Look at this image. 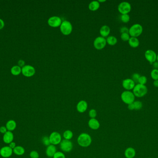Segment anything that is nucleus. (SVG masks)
Segmentation results:
<instances>
[{"instance_id":"obj_26","label":"nucleus","mask_w":158,"mask_h":158,"mask_svg":"<svg viewBox=\"0 0 158 158\" xmlns=\"http://www.w3.org/2000/svg\"><path fill=\"white\" fill-rule=\"evenodd\" d=\"M106 40L107 43L111 46H114L118 42V39L114 36H109Z\"/></svg>"},{"instance_id":"obj_25","label":"nucleus","mask_w":158,"mask_h":158,"mask_svg":"<svg viewBox=\"0 0 158 158\" xmlns=\"http://www.w3.org/2000/svg\"><path fill=\"white\" fill-rule=\"evenodd\" d=\"M11 73L14 76H18L21 73V68L18 65L12 66L11 69Z\"/></svg>"},{"instance_id":"obj_23","label":"nucleus","mask_w":158,"mask_h":158,"mask_svg":"<svg viewBox=\"0 0 158 158\" xmlns=\"http://www.w3.org/2000/svg\"><path fill=\"white\" fill-rule=\"evenodd\" d=\"M13 153L17 156H22L25 153V149L21 146H16L13 149Z\"/></svg>"},{"instance_id":"obj_33","label":"nucleus","mask_w":158,"mask_h":158,"mask_svg":"<svg viewBox=\"0 0 158 158\" xmlns=\"http://www.w3.org/2000/svg\"><path fill=\"white\" fill-rule=\"evenodd\" d=\"M88 115L91 118H95L97 115V112L95 109H91L89 111Z\"/></svg>"},{"instance_id":"obj_11","label":"nucleus","mask_w":158,"mask_h":158,"mask_svg":"<svg viewBox=\"0 0 158 158\" xmlns=\"http://www.w3.org/2000/svg\"><path fill=\"white\" fill-rule=\"evenodd\" d=\"M157 55L156 52L150 49L147 50L144 53L145 58L152 65L157 61Z\"/></svg>"},{"instance_id":"obj_44","label":"nucleus","mask_w":158,"mask_h":158,"mask_svg":"<svg viewBox=\"0 0 158 158\" xmlns=\"http://www.w3.org/2000/svg\"><path fill=\"white\" fill-rule=\"evenodd\" d=\"M152 65H153V67H154V69H158V62L156 61L154 62L153 64H152Z\"/></svg>"},{"instance_id":"obj_45","label":"nucleus","mask_w":158,"mask_h":158,"mask_svg":"<svg viewBox=\"0 0 158 158\" xmlns=\"http://www.w3.org/2000/svg\"><path fill=\"white\" fill-rule=\"evenodd\" d=\"M153 85L155 87H158V80H154V82H153Z\"/></svg>"},{"instance_id":"obj_27","label":"nucleus","mask_w":158,"mask_h":158,"mask_svg":"<svg viewBox=\"0 0 158 158\" xmlns=\"http://www.w3.org/2000/svg\"><path fill=\"white\" fill-rule=\"evenodd\" d=\"M63 136L65 140H70L73 137V133L70 130H67L63 133Z\"/></svg>"},{"instance_id":"obj_6","label":"nucleus","mask_w":158,"mask_h":158,"mask_svg":"<svg viewBox=\"0 0 158 158\" xmlns=\"http://www.w3.org/2000/svg\"><path fill=\"white\" fill-rule=\"evenodd\" d=\"M131 10V4L127 1H123L120 3L118 6V10L122 15L128 14Z\"/></svg>"},{"instance_id":"obj_14","label":"nucleus","mask_w":158,"mask_h":158,"mask_svg":"<svg viewBox=\"0 0 158 158\" xmlns=\"http://www.w3.org/2000/svg\"><path fill=\"white\" fill-rule=\"evenodd\" d=\"M122 85L126 90L130 91L133 90L136 85L135 82L131 79H126L123 80L122 82Z\"/></svg>"},{"instance_id":"obj_43","label":"nucleus","mask_w":158,"mask_h":158,"mask_svg":"<svg viewBox=\"0 0 158 158\" xmlns=\"http://www.w3.org/2000/svg\"><path fill=\"white\" fill-rule=\"evenodd\" d=\"M128 109L130 110H134V106L133 102L132 104L128 105Z\"/></svg>"},{"instance_id":"obj_35","label":"nucleus","mask_w":158,"mask_h":158,"mask_svg":"<svg viewBox=\"0 0 158 158\" xmlns=\"http://www.w3.org/2000/svg\"><path fill=\"white\" fill-rule=\"evenodd\" d=\"M29 156L30 158H39L40 155L37 151L35 150H33L30 152Z\"/></svg>"},{"instance_id":"obj_3","label":"nucleus","mask_w":158,"mask_h":158,"mask_svg":"<svg viewBox=\"0 0 158 158\" xmlns=\"http://www.w3.org/2000/svg\"><path fill=\"white\" fill-rule=\"evenodd\" d=\"M135 97L133 92L129 90H125L122 92L121 95V100L124 104L128 105L132 104L135 101Z\"/></svg>"},{"instance_id":"obj_4","label":"nucleus","mask_w":158,"mask_h":158,"mask_svg":"<svg viewBox=\"0 0 158 158\" xmlns=\"http://www.w3.org/2000/svg\"><path fill=\"white\" fill-rule=\"evenodd\" d=\"M142 32L143 27L138 23L134 24L129 29V34L133 37H138L142 34Z\"/></svg>"},{"instance_id":"obj_42","label":"nucleus","mask_w":158,"mask_h":158,"mask_svg":"<svg viewBox=\"0 0 158 158\" xmlns=\"http://www.w3.org/2000/svg\"><path fill=\"white\" fill-rule=\"evenodd\" d=\"M5 23L2 19H0V30L2 29L4 27Z\"/></svg>"},{"instance_id":"obj_10","label":"nucleus","mask_w":158,"mask_h":158,"mask_svg":"<svg viewBox=\"0 0 158 158\" xmlns=\"http://www.w3.org/2000/svg\"><path fill=\"white\" fill-rule=\"evenodd\" d=\"M35 69L33 66L30 65H25L21 68V73L26 77H31L35 74Z\"/></svg>"},{"instance_id":"obj_15","label":"nucleus","mask_w":158,"mask_h":158,"mask_svg":"<svg viewBox=\"0 0 158 158\" xmlns=\"http://www.w3.org/2000/svg\"><path fill=\"white\" fill-rule=\"evenodd\" d=\"M88 108L87 102L85 100H81L79 101L76 105V109L78 112L83 113L87 110Z\"/></svg>"},{"instance_id":"obj_18","label":"nucleus","mask_w":158,"mask_h":158,"mask_svg":"<svg viewBox=\"0 0 158 158\" xmlns=\"http://www.w3.org/2000/svg\"><path fill=\"white\" fill-rule=\"evenodd\" d=\"M57 148L55 145L51 144L47 147L46 149V155L49 158H53L55 152H57Z\"/></svg>"},{"instance_id":"obj_20","label":"nucleus","mask_w":158,"mask_h":158,"mask_svg":"<svg viewBox=\"0 0 158 158\" xmlns=\"http://www.w3.org/2000/svg\"><path fill=\"white\" fill-rule=\"evenodd\" d=\"M5 126L8 131L12 132L16 129L17 127V123L14 120H9L6 123Z\"/></svg>"},{"instance_id":"obj_24","label":"nucleus","mask_w":158,"mask_h":158,"mask_svg":"<svg viewBox=\"0 0 158 158\" xmlns=\"http://www.w3.org/2000/svg\"><path fill=\"white\" fill-rule=\"evenodd\" d=\"M100 3L98 1H93L89 4L88 8L92 11H95L99 8Z\"/></svg>"},{"instance_id":"obj_8","label":"nucleus","mask_w":158,"mask_h":158,"mask_svg":"<svg viewBox=\"0 0 158 158\" xmlns=\"http://www.w3.org/2000/svg\"><path fill=\"white\" fill-rule=\"evenodd\" d=\"M106 40L105 38L102 36L98 37L94 40V46L97 50H101L106 46Z\"/></svg>"},{"instance_id":"obj_7","label":"nucleus","mask_w":158,"mask_h":158,"mask_svg":"<svg viewBox=\"0 0 158 158\" xmlns=\"http://www.w3.org/2000/svg\"><path fill=\"white\" fill-rule=\"evenodd\" d=\"M60 148L62 151L66 152H70L72 150L73 144L70 140L64 139L60 144Z\"/></svg>"},{"instance_id":"obj_34","label":"nucleus","mask_w":158,"mask_h":158,"mask_svg":"<svg viewBox=\"0 0 158 158\" xmlns=\"http://www.w3.org/2000/svg\"><path fill=\"white\" fill-rule=\"evenodd\" d=\"M130 36L129 33H121V39L122 40L124 41H129L130 40Z\"/></svg>"},{"instance_id":"obj_38","label":"nucleus","mask_w":158,"mask_h":158,"mask_svg":"<svg viewBox=\"0 0 158 158\" xmlns=\"http://www.w3.org/2000/svg\"><path fill=\"white\" fill-rule=\"evenodd\" d=\"M120 31L121 33H129V29L126 26H122L120 29Z\"/></svg>"},{"instance_id":"obj_12","label":"nucleus","mask_w":158,"mask_h":158,"mask_svg":"<svg viewBox=\"0 0 158 158\" xmlns=\"http://www.w3.org/2000/svg\"><path fill=\"white\" fill-rule=\"evenodd\" d=\"M62 23V21L59 16H51L48 20V23L51 27H57L60 26Z\"/></svg>"},{"instance_id":"obj_21","label":"nucleus","mask_w":158,"mask_h":158,"mask_svg":"<svg viewBox=\"0 0 158 158\" xmlns=\"http://www.w3.org/2000/svg\"><path fill=\"white\" fill-rule=\"evenodd\" d=\"M111 32V29L107 25H104L102 26L99 30L101 35L103 37H106L109 35Z\"/></svg>"},{"instance_id":"obj_37","label":"nucleus","mask_w":158,"mask_h":158,"mask_svg":"<svg viewBox=\"0 0 158 158\" xmlns=\"http://www.w3.org/2000/svg\"><path fill=\"white\" fill-rule=\"evenodd\" d=\"M140 74L138 73H134L133 75H132V79L136 83V82L138 83V79L140 78Z\"/></svg>"},{"instance_id":"obj_16","label":"nucleus","mask_w":158,"mask_h":158,"mask_svg":"<svg viewBox=\"0 0 158 158\" xmlns=\"http://www.w3.org/2000/svg\"><path fill=\"white\" fill-rule=\"evenodd\" d=\"M14 135L12 132L8 131L3 136V141L6 144H9L14 141Z\"/></svg>"},{"instance_id":"obj_36","label":"nucleus","mask_w":158,"mask_h":158,"mask_svg":"<svg viewBox=\"0 0 158 158\" xmlns=\"http://www.w3.org/2000/svg\"><path fill=\"white\" fill-rule=\"evenodd\" d=\"M53 158H66L65 155L62 152L58 151L55 152Z\"/></svg>"},{"instance_id":"obj_49","label":"nucleus","mask_w":158,"mask_h":158,"mask_svg":"<svg viewBox=\"0 0 158 158\" xmlns=\"http://www.w3.org/2000/svg\"><path fill=\"white\" fill-rule=\"evenodd\" d=\"M158 158V157H157V158Z\"/></svg>"},{"instance_id":"obj_22","label":"nucleus","mask_w":158,"mask_h":158,"mask_svg":"<svg viewBox=\"0 0 158 158\" xmlns=\"http://www.w3.org/2000/svg\"><path fill=\"white\" fill-rule=\"evenodd\" d=\"M128 42L130 46L133 48H137L140 45V41L137 38L130 37Z\"/></svg>"},{"instance_id":"obj_31","label":"nucleus","mask_w":158,"mask_h":158,"mask_svg":"<svg viewBox=\"0 0 158 158\" xmlns=\"http://www.w3.org/2000/svg\"><path fill=\"white\" fill-rule=\"evenodd\" d=\"M148 82L147 77L145 76H141L138 79V83L142 85H145Z\"/></svg>"},{"instance_id":"obj_32","label":"nucleus","mask_w":158,"mask_h":158,"mask_svg":"<svg viewBox=\"0 0 158 158\" xmlns=\"http://www.w3.org/2000/svg\"><path fill=\"white\" fill-rule=\"evenodd\" d=\"M42 141L43 144L44 145V146H47V147H48V146H49V145L51 144L49 137H43L42 138Z\"/></svg>"},{"instance_id":"obj_46","label":"nucleus","mask_w":158,"mask_h":158,"mask_svg":"<svg viewBox=\"0 0 158 158\" xmlns=\"http://www.w3.org/2000/svg\"><path fill=\"white\" fill-rule=\"evenodd\" d=\"M98 1L99 2H105V1H105V0H103V1H102V0H101H101H99V1Z\"/></svg>"},{"instance_id":"obj_5","label":"nucleus","mask_w":158,"mask_h":158,"mask_svg":"<svg viewBox=\"0 0 158 158\" xmlns=\"http://www.w3.org/2000/svg\"><path fill=\"white\" fill-rule=\"evenodd\" d=\"M73 26L71 22L68 21H64L60 26V31L65 35H69L72 32Z\"/></svg>"},{"instance_id":"obj_41","label":"nucleus","mask_w":158,"mask_h":158,"mask_svg":"<svg viewBox=\"0 0 158 158\" xmlns=\"http://www.w3.org/2000/svg\"><path fill=\"white\" fill-rule=\"evenodd\" d=\"M9 146L10 148H11L13 150V149L16 147V143H15V142L12 141V142H11L10 144H9V146Z\"/></svg>"},{"instance_id":"obj_47","label":"nucleus","mask_w":158,"mask_h":158,"mask_svg":"<svg viewBox=\"0 0 158 158\" xmlns=\"http://www.w3.org/2000/svg\"><path fill=\"white\" fill-rule=\"evenodd\" d=\"M157 61L158 62V54L157 55Z\"/></svg>"},{"instance_id":"obj_40","label":"nucleus","mask_w":158,"mask_h":158,"mask_svg":"<svg viewBox=\"0 0 158 158\" xmlns=\"http://www.w3.org/2000/svg\"><path fill=\"white\" fill-rule=\"evenodd\" d=\"M18 64V66H19L22 68L23 67H24L25 65V62L23 60L20 59L19 61Z\"/></svg>"},{"instance_id":"obj_1","label":"nucleus","mask_w":158,"mask_h":158,"mask_svg":"<svg viewBox=\"0 0 158 158\" xmlns=\"http://www.w3.org/2000/svg\"><path fill=\"white\" fill-rule=\"evenodd\" d=\"M91 142L92 139L90 135L86 133H81L77 138V143L79 146L83 148H87L90 146Z\"/></svg>"},{"instance_id":"obj_50","label":"nucleus","mask_w":158,"mask_h":158,"mask_svg":"<svg viewBox=\"0 0 158 158\" xmlns=\"http://www.w3.org/2000/svg\"></svg>"},{"instance_id":"obj_19","label":"nucleus","mask_w":158,"mask_h":158,"mask_svg":"<svg viewBox=\"0 0 158 158\" xmlns=\"http://www.w3.org/2000/svg\"><path fill=\"white\" fill-rule=\"evenodd\" d=\"M136 155V151L132 147L127 148L124 151V156L126 158H134Z\"/></svg>"},{"instance_id":"obj_13","label":"nucleus","mask_w":158,"mask_h":158,"mask_svg":"<svg viewBox=\"0 0 158 158\" xmlns=\"http://www.w3.org/2000/svg\"><path fill=\"white\" fill-rule=\"evenodd\" d=\"M13 150L9 146H4L0 149V155L3 158H8L12 155Z\"/></svg>"},{"instance_id":"obj_28","label":"nucleus","mask_w":158,"mask_h":158,"mask_svg":"<svg viewBox=\"0 0 158 158\" xmlns=\"http://www.w3.org/2000/svg\"><path fill=\"white\" fill-rule=\"evenodd\" d=\"M134 109L135 110H139L142 109L143 107V104L140 101H134L133 102Z\"/></svg>"},{"instance_id":"obj_30","label":"nucleus","mask_w":158,"mask_h":158,"mask_svg":"<svg viewBox=\"0 0 158 158\" xmlns=\"http://www.w3.org/2000/svg\"><path fill=\"white\" fill-rule=\"evenodd\" d=\"M151 77L154 80H158V69H154L150 73Z\"/></svg>"},{"instance_id":"obj_17","label":"nucleus","mask_w":158,"mask_h":158,"mask_svg":"<svg viewBox=\"0 0 158 158\" xmlns=\"http://www.w3.org/2000/svg\"><path fill=\"white\" fill-rule=\"evenodd\" d=\"M88 125L91 129L93 130H97L100 126L99 121L96 118H91L88 122Z\"/></svg>"},{"instance_id":"obj_39","label":"nucleus","mask_w":158,"mask_h":158,"mask_svg":"<svg viewBox=\"0 0 158 158\" xmlns=\"http://www.w3.org/2000/svg\"><path fill=\"white\" fill-rule=\"evenodd\" d=\"M8 131V130H7V128H6V126H2L1 127H0V133H1L2 134H4L6 133V132Z\"/></svg>"},{"instance_id":"obj_48","label":"nucleus","mask_w":158,"mask_h":158,"mask_svg":"<svg viewBox=\"0 0 158 158\" xmlns=\"http://www.w3.org/2000/svg\"></svg>"},{"instance_id":"obj_29","label":"nucleus","mask_w":158,"mask_h":158,"mask_svg":"<svg viewBox=\"0 0 158 158\" xmlns=\"http://www.w3.org/2000/svg\"><path fill=\"white\" fill-rule=\"evenodd\" d=\"M120 19L123 23H128L130 21V16L128 14L121 15Z\"/></svg>"},{"instance_id":"obj_9","label":"nucleus","mask_w":158,"mask_h":158,"mask_svg":"<svg viewBox=\"0 0 158 158\" xmlns=\"http://www.w3.org/2000/svg\"><path fill=\"white\" fill-rule=\"evenodd\" d=\"M49 138H50L51 144L55 146L60 144L62 141L61 134L59 133L56 131L52 132L50 134Z\"/></svg>"},{"instance_id":"obj_2","label":"nucleus","mask_w":158,"mask_h":158,"mask_svg":"<svg viewBox=\"0 0 158 158\" xmlns=\"http://www.w3.org/2000/svg\"><path fill=\"white\" fill-rule=\"evenodd\" d=\"M148 91V88L145 85H142L139 84H136L133 89V93L137 97L141 98L144 97Z\"/></svg>"}]
</instances>
